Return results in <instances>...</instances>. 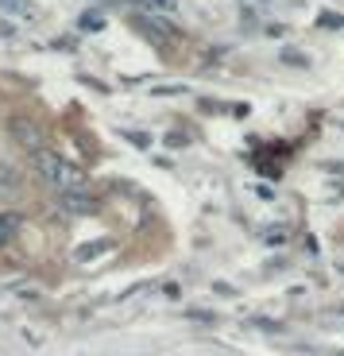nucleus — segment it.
I'll return each instance as SVG.
<instances>
[{
  "mask_svg": "<svg viewBox=\"0 0 344 356\" xmlns=\"http://www.w3.org/2000/svg\"><path fill=\"white\" fill-rule=\"evenodd\" d=\"M35 167L39 175H43V182L51 190H58V194H78V190H89L85 175H81V167H74L70 159H62V155H51V152H39L35 155Z\"/></svg>",
  "mask_w": 344,
  "mask_h": 356,
  "instance_id": "1",
  "label": "nucleus"
},
{
  "mask_svg": "<svg viewBox=\"0 0 344 356\" xmlns=\"http://www.w3.org/2000/svg\"><path fill=\"white\" fill-rule=\"evenodd\" d=\"M12 136H16L19 147H31L35 155L47 152V147H43V132L35 128V120H24V116H16V120H12Z\"/></svg>",
  "mask_w": 344,
  "mask_h": 356,
  "instance_id": "2",
  "label": "nucleus"
},
{
  "mask_svg": "<svg viewBox=\"0 0 344 356\" xmlns=\"http://www.w3.org/2000/svg\"><path fill=\"white\" fill-rule=\"evenodd\" d=\"M58 205L66 213H93V197L89 190H78V194H58Z\"/></svg>",
  "mask_w": 344,
  "mask_h": 356,
  "instance_id": "3",
  "label": "nucleus"
},
{
  "mask_svg": "<svg viewBox=\"0 0 344 356\" xmlns=\"http://www.w3.org/2000/svg\"><path fill=\"white\" fill-rule=\"evenodd\" d=\"M16 194H19V175L0 167V197H16Z\"/></svg>",
  "mask_w": 344,
  "mask_h": 356,
  "instance_id": "4",
  "label": "nucleus"
},
{
  "mask_svg": "<svg viewBox=\"0 0 344 356\" xmlns=\"http://www.w3.org/2000/svg\"><path fill=\"white\" fill-rule=\"evenodd\" d=\"M12 236H16V217H12V213H0V248H4Z\"/></svg>",
  "mask_w": 344,
  "mask_h": 356,
  "instance_id": "5",
  "label": "nucleus"
},
{
  "mask_svg": "<svg viewBox=\"0 0 344 356\" xmlns=\"http://www.w3.org/2000/svg\"><path fill=\"white\" fill-rule=\"evenodd\" d=\"M0 4H4L8 12H24V16H31V8H27L24 0H0Z\"/></svg>",
  "mask_w": 344,
  "mask_h": 356,
  "instance_id": "6",
  "label": "nucleus"
}]
</instances>
